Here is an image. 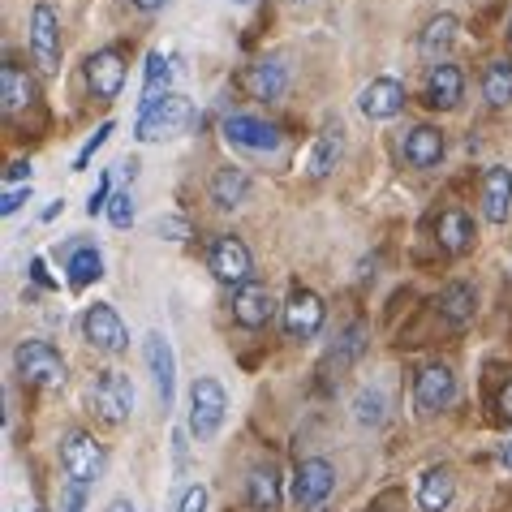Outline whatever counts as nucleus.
I'll use <instances>...</instances> for the list:
<instances>
[{"label": "nucleus", "instance_id": "f257e3e1", "mask_svg": "<svg viewBox=\"0 0 512 512\" xmlns=\"http://www.w3.org/2000/svg\"><path fill=\"white\" fill-rule=\"evenodd\" d=\"M190 125H194V104L186 95L168 91L164 99H155L151 108H138L134 138L138 142H164V138H181Z\"/></svg>", "mask_w": 512, "mask_h": 512}, {"label": "nucleus", "instance_id": "f03ea898", "mask_svg": "<svg viewBox=\"0 0 512 512\" xmlns=\"http://www.w3.org/2000/svg\"><path fill=\"white\" fill-rule=\"evenodd\" d=\"M13 366H18L22 383H31V388H44V392L65 388V379H69L65 358L56 353V345H48V340H22L18 353H13Z\"/></svg>", "mask_w": 512, "mask_h": 512}, {"label": "nucleus", "instance_id": "7ed1b4c3", "mask_svg": "<svg viewBox=\"0 0 512 512\" xmlns=\"http://www.w3.org/2000/svg\"><path fill=\"white\" fill-rule=\"evenodd\" d=\"M224 414H229V396H224L220 379H194L190 388V435L198 444L220 435L224 426Z\"/></svg>", "mask_w": 512, "mask_h": 512}, {"label": "nucleus", "instance_id": "20e7f679", "mask_svg": "<svg viewBox=\"0 0 512 512\" xmlns=\"http://www.w3.org/2000/svg\"><path fill=\"white\" fill-rule=\"evenodd\" d=\"M224 142L246 155H276L284 138L272 121L250 117V112H233V117H224Z\"/></svg>", "mask_w": 512, "mask_h": 512}, {"label": "nucleus", "instance_id": "39448f33", "mask_svg": "<svg viewBox=\"0 0 512 512\" xmlns=\"http://www.w3.org/2000/svg\"><path fill=\"white\" fill-rule=\"evenodd\" d=\"M207 267L211 276H216L220 284H229V289H241V284H250V272H254V259H250V246L233 233H224L211 241L207 250Z\"/></svg>", "mask_w": 512, "mask_h": 512}, {"label": "nucleus", "instance_id": "423d86ee", "mask_svg": "<svg viewBox=\"0 0 512 512\" xmlns=\"http://www.w3.org/2000/svg\"><path fill=\"white\" fill-rule=\"evenodd\" d=\"M104 465H108V457H104V448L95 444V435L69 431L61 439V469L69 474V482H82V487H91V482L104 474Z\"/></svg>", "mask_w": 512, "mask_h": 512}, {"label": "nucleus", "instance_id": "0eeeda50", "mask_svg": "<svg viewBox=\"0 0 512 512\" xmlns=\"http://www.w3.org/2000/svg\"><path fill=\"white\" fill-rule=\"evenodd\" d=\"M336 491V469L332 461H323V457H306V461H297L293 469V504L302 508V512H315L327 504V495Z\"/></svg>", "mask_w": 512, "mask_h": 512}, {"label": "nucleus", "instance_id": "6e6552de", "mask_svg": "<svg viewBox=\"0 0 512 512\" xmlns=\"http://www.w3.org/2000/svg\"><path fill=\"white\" fill-rule=\"evenodd\" d=\"M91 409L112 426L125 422L130 409H134V383L121 371H99L95 383H91Z\"/></svg>", "mask_w": 512, "mask_h": 512}, {"label": "nucleus", "instance_id": "1a4fd4ad", "mask_svg": "<svg viewBox=\"0 0 512 512\" xmlns=\"http://www.w3.org/2000/svg\"><path fill=\"white\" fill-rule=\"evenodd\" d=\"M323 319H327L323 297L297 284L289 293V302H284V332H289V340H315L323 332Z\"/></svg>", "mask_w": 512, "mask_h": 512}, {"label": "nucleus", "instance_id": "9d476101", "mask_svg": "<svg viewBox=\"0 0 512 512\" xmlns=\"http://www.w3.org/2000/svg\"><path fill=\"white\" fill-rule=\"evenodd\" d=\"M82 336H87V345H95L99 353H125L130 349V327L121 323V315L108 302L87 306V315H82Z\"/></svg>", "mask_w": 512, "mask_h": 512}, {"label": "nucleus", "instance_id": "9b49d317", "mask_svg": "<svg viewBox=\"0 0 512 512\" xmlns=\"http://www.w3.org/2000/svg\"><path fill=\"white\" fill-rule=\"evenodd\" d=\"M31 52H35V65L44 69V74H56L61 69V18H56L52 5H39L31 9Z\"/></svg>", "mask_w": 512, "mask_h": 512}, {"label": "nucleus", "instance_id": "f8f14e48", "mask_svg": "<svg viewBox=\"0 0 512 512\" xmlns=\"http://www.w3.org/2000/svg\"><path fill=\"white\" fill-rule=\"evenodd\" d=\"M142 358H147V371L155 379V396H160V409L168 414L177 401V358H173V345H168V336L151 332L142 340Z\"/></svg>", "mask_w": 512, "mask_h": 512}, {"label": "nucleus", "instance_id": "ddd939ff", "mask_svg": "<svg viewBox=\"0 0 512 512\" xmlns=\"http://www.w3.org/2000/svg\"><path fill=\"white\" fill-rule=\"evenodd\" d=\"M452 401H457V375H452L444 362L422 366L414 379V405L422 414H439V409H448Z\"/></svg>", "mask_w": 512, "mask_h": 512}, {"label": "nucleus", "instance_id": "4468645a", "mask_svg": "<svg viewBox=\"0 0 512 512\" xmlns=\"http://www.w3.org/2000/svg\"><path fill=\"white\" fill-rule=\"evenodd\" d=\"M87 87L95 99H117L125 91V56L121 48H99L87 56Z\"/></svg>", "mask_w": 512, "mask_h": 512}, {"label": "nucleus", "instance_id": "2eb2a0df", "mask_svg": "<svg viewBox=\"0 0 512 512\" xmlns=\"http://www.w3.org/2000/svg\"><path fill=\"white\" fill-rule=\"evenodd\" d=\"M284 87H289V69H284L280 56H263V61L241 69V91L250 99H280Z\"/></svg>", "mask_w": 512, "mask_h": 512}, {"label": "nucleus", "instance_id": "dca6fc26", "mask_svg": "<svg viewBox=\"0 0 512 512\" xmlns=\"http://www.w3.org/2000/svg\"><path fill=\"white\" fill-rule=\"evenodd\" d=\"M461 99H465V74L457 65L439 61L426 69V104L439 112H452V108H461Z\"/></svg>", "mask_w": 512, "mask_h": 512}, {"label": "nucleus", "instance_id": "f3484780", "mask_svg": "<svg viewBox=\"0 0 512 512\" xmlns=\"http://www.w3.org/2000/svg\"><path fill=\"white\" fill-rule=\"evenodd\" d=\"M358 108H362L366 121H392V117H401V108H405V87H401L396 78H375L371 87H362Z\"/></svg>", "mask_w": 512, "mask_h": 512}, {"label": "nucleus", "instance_id": "a211bd4d", "mask_svg": "<svg viewBox=\"0 0 512 512\" xmlns=\"http://www.w3.org/2000/svg\"><path fill=\"white\" fill-rule=\"evenodd\" d=\"M233 319L241 327H250V332H259L276 319V297L272 289H263V284H241L233 293Z\"/></svg>", "mask_w": 512, "mask_h": 512}, {"label": "nucleus", "instance_id": "6ab92c4d", "mask_svg": "<svg viewBox=\"0 0 512 512\" xmlns=\"http://www.w3.org/2000/svg\"><path fill=\"white\" fill-rule=\"evenodd\" d=\"M448 142H444V130H435V125H414L405 138H401V155L409 168H439V160H444Z\"/></svg>", "mask_w": 512, "mask_h": 512}, {"label": "nucleus", "instance_id": "aec40b11", "mask_svg": "<svg viewBox=\"0 0 512 512\" xmlns=\"http://www.w3.org/2000/svg\"><path fill=\"white\" fill-rule=\"evenodd\" d=\"M478 315V293H474V284H465V280H452L444 293H439V323L452 327V332H461L465 323H474Z\"/></svg>", "mask_w": 512, "mask_h": 512}, {"label": "nucleus", "instance_id": "412c9836", "mask_svg": "<svg viewBox=\"0 0 512 512\" xmlns=\"http://www.w3.org/2000/svg\"><path fill=\"white\" fill-rule=\"evenodd\" d=\"M482 216L491 224H504L512 216V168H487V177H482Z\"/></svg>", "mask_w": 512, "mask_h": 512}, {"label": "nucleus", "instance_id": "4be33fe9", "mask_svg": "<svg viewBox=\"0 0 512 512\" xmlns=\"http://www.w3.org/2000/svg\"><path fill=\"white\" fill-rule=\"evenodd\" d=\"M250 173L246 168H237V164H224L211 173V203H216L220 211H237L241 203L250 198Z\"/></svg>", "mask_w": 512, "mask_h": 512}, {"label": "nucleus", "instance_id": "5701e85b", "mask_svg": "<svg viewBox=\"0 0 512 512\" xmlns=\"http://www.w3.org/2000/svg\"><path fill=\"white\" fill-rule=\"evenodd\" d=\"M452 495H457V478H452L448 465L422 469V478H418V508L422 512H444L452 504Z\"/></svg>", "mask_w": 512, "mask_h": 512}, {"label": "nucleus", "instance_id": "b1692460", "mask_svg": "<svg viewBox=\"0 0 512 512\" xmlns=\"http://www.w3.org/2000/svg\"><path fill=\"white\" fill-rule=\"evenodd\" d=\"M35 78L26 74L22 65H13V61H5V69H0V108L9 112H22V108H31L35 104Z\"/></svg>", "mask_w": 512, "mask_h": 512}, {"label": "nucleus", "instance_id": "393cba45", "mask_svg": "<svg viewBox=\"0 0 512 512\" xmlns=\"http://www.w3.org/2000/svg\"><path fill=\"white\" fill-rule=\"evenodd\" d=\"M435 237H439V250H448L452 259H457V254L474 246V220H469L461 207H448L444 216L435 220Z\"/></svg>", "mask_w": 512, "mask_h": 512}, {"label": "nucleus", "instance_id": "a878e982", "mask_svg": "<svg viewBox=\"0 0 512 512\" xmlns=\"http://www.w3.org/2000/svg\"><path fill=\"white\" fill-rule=\"evenodd\" d=\"M340 151H345V130H340V125H327V130L315 138L310 155H306V173L315 181H323L340 164Z\"/></svg>", "mask_w": 512, "mask_h": 512}, {"label": "nucleus", "instance_id": "bb28decb", "mask_svg": "<svg viewBox=\"0 0 512 512\" xmlns=\"http://www.w3.org/2000/svg\"><path fill=\"white\" fill-rule=\"evenodd\" d=\"M246 500L254 512H280V474L276 465H254L246 478Z\"/></svg>", "mask_w": 512, "mask_h": 512}, {"label": "nucleus", "instance_id": "cd10ccee", "mask_svg": "<svg viewBox=\"0 0 512 512\" xmlns=\"http://www.w3.org/2000/svg\"><path fill=\"white\" fill-rule=\"evenodd\" d=\"M457 31H461V22L452 18V13H439V18H431V22H426V31H422V39H418L422 56L444 61V56L452 52V44H457Z\"/></svg>", "mask_w": 512, "mask_h": 512}, {"label": "nucleus", "instance_id": "c85d7f7f", "mask_svg": "<svg viewBox=\"0 0 512 512\" xmlns=\"http://www.w3.org/2000/svg\"><path fill=\"white\" fill-rule=\"evenodd\" d=\"M168 87H173V61L164 52H151L147 56V74H142V99L138 108H151L155 99H164Z\"/></svg>", "mask_w": 512, "mask_h": 512}, {"label": "nucleus", "instance_id": "c756f323", "mask_svg": "<svg viewBox=\"0 0 512 512\" xmlns=\"http://www.w3.org/2000/svg\"><path fill=\"white\" fill-rule=\"evenodd\" d=\"M65 272H69V289H91V284L104 276V259H99L95 246H74L69 250Z\"/></svg>", "mask_w": 512, "mask_h": 512}, {"label": "nucleus", "instance_id": "7c9ffc66", "mask_svg": "<svg viewBox=\"0 0 512 512\" xmlns=\"http://www.w3.org/2000/svg\"><path fill=\"white\" fill-rule=\"evenodd\" d=\"M482 95L491 108H508L512 104V61H491L482 74Z\"/></svg>", "mask_w": 512, "mask_h": 512}, {"label": "nucleus", "instance_id": "2f4dec72", "mask_svg": "<svg viewBox=\"0 0 512 512\" xmlns=\"http://www.w3.org/2000/svg\"><path fill=\"white\" fill-rule=\"evenodd\" d=\"M353 418H358V426H383V418H388V396L383 392H358V401H353Z\"/></svg>", "mask_w": 512, "mask_h": 512}, {"label": "nucleus", "instance_id": "473e14b6", "mask_svg": "<svg viewBox=\"0 0 512 512\" xmlns=\"http://www.w3.org/2000/svg\"><path fill=\"white\" fill-rule=\"evenodd\" d=\"M112 130H117V125H112V121H99V130L87 138V142H82V147H78V155H74V173H82V168H87L91 160H95V151L99 147H104V142H108V134Z\"/></svg>", "mask_w": 512, "mask_h": 512}, {"label": "nucleus", "instance_id": "72a5a7b5", "mask_svg": "<svg viewBox=\"0 0 512 512\" xmlns=\"http://www.w3.org/2000/svg\"><path fill=\"white\" fill-rule=\"evenodd\" d=\"M108 220H112V229H130V224H134V198L130 194H112Z\"/></svg>", "mask_w": 512, "mask_h": 512}, {"label": "nucleus", "instance_id": "f704fd0d", "mask_svg": "<svg viewBox=\"0 0 512 512\" xmlns=\"http://www.w3.org/2000/svg\"><path fill=\"white\" fill-rule=\"evenodd\" d=\"M155 233L168 237V241H186L190 237V220L186 216H160L155 220Z\"/></svg>", "mask_w": 512, "mask_h": 512}, {"label": "nucleus", "instance_id": "c9c22d12", "mask_svg": "<svg viewBox=\"0 0 512 512\" xmlns=\"http://www.w3.org/2000/svg\"><path fill=\"white\" fill-rule=\"evenodd\" d=\"M108 203H112V181H108V173L99 177V186L91 190V198H87V216H99V211H108Z\"/></svg>", "mask_w": 512, "mask_h": 512}, {"label": "nucleus", "instance_id": "e433bc0d", "mask_svg": "<svg viewBox=\"0 0 512 512\" xmlns=\"http://www.w3.org/2000/svg\"><path fill=\"white\" fill-rule=\"evenodd\" d=\"M22 203H31V186H9V190H5V203H0V211H5V216H18Z\"/></svg>", "mask_w": 512, "mask_h": 512}, {"label": "nucleus", "instance_id": "4c0bfd02", "mask_svg": "<svg viewBox=\"0 0 512 512\" xmlns=\"http://www.w3.org/2000/svg\"><path fill=\"white\" fill-rule=\"evenodd\" d=\"M177 512H207V487H203V482H198V487H190L186 495H181Z\"/></svg>", "mask_w": 512, "mask_h": 512}, {"label": "nucleus", "instance_id": "58836bf2", "mask_svg": "<svg viewBox=\"0 0 512 512\" xmlns=\"http://www.w3.org/2000/svg\"><path fill=\"white\" fill-rule=\"evenodd\" d=\"M87 487H82V482H69V491H65V512H82V504H87V495H82Z\"/></svg>", "mask_w": 512, "mask_h": 512}, {"label": "nucleus", "instance_id": "ea45409f", "mask_svg": "<svg viewBox=\"0 0 512 512\" xmlns=\"http://www.w3.org/2000/svg\"><path fill=\"white\" fill-rule=\"evenodd\" d=\"M5 177H9V186H18V181H26V186H31V164H26V160H13Z\"/></svg>", "mask_w": 512, "mask_h": 512}, {"label": "nucleus", "instance_id": "a19ab883", "mask_svg": "<svg viewBox=\"0 0 512 512\" xmlns=\"http://www.w3.org/2000/svg\"><path fill=\"white\" fill-rule=\"evenodd\" d=\"M495 409H500V418H508V422H512V379L500 388V396H495Z\"/></svg>", "mask_w": 512, "mask_h": 512}, {"label": "nucleus", "instance_id": "79ce46f5", "mask_svg": "<svg viewBox=\"0 0 512 512\" xmlns=\"http://www.w3.org/2000/svg\"><path fill=\"white\" fill-rule=\"evenodd\" d=\"M31 280L44 284V289H52V284H56V280L48 276V263H44V259H31Z\"/></svg>", "mask_w": 512, "mask_h": 512}, {"label": "nucleus", "instance_id": "37998d69", "mask_svg": "<svg viewBox=\"0 0 512 512\" xmlns=\"http://www.w3.org/2000/svg\"><path fill=\"white\" fill-rule=\"evenodd\" d=\"M130 5H134V9H142V13H155V9H164L168 0H130Z\"/></svg>", "mask_w": 512, "mask_h": 512}, {"label": "nucleus", "instance_id": "c03bdc74", "mask_svg": "<svg viewBox=\"0 0 512 512\" xmlns=\"http://www.w3.org/2000/svg\"><path fill=\"white\" fill-rule=\"evenodd\" d=\"M500 461H504V465H508V469H512V435H508V444H504V448H500Z\"/></svg>", "mask_w": 512, "mask_h": 512}, {"label": "nucleus", "instance_id": "a18cd8bd", "mask_svg": "<svg viewBox=\"0 0 512 512\" xmlns=\"http://www.w3.org/2000/svg\"><path fill=\"white\" fill-rule=\"evenodd\" d=\"M108 512H134V508L125 504V500H112V504H108Z\"/></svg>", "mask_w": 512, "mask_h": 512}, {"label": "nucleus", "instance_id": "49530a36", "mask_svg": "<svg viewBox=\"0 0 512 512\" xmlns=\"http://www.w3.org/2000/svg\"><path fill=\"white\" fill-rule=\"evenodd\" d=\"M233 5H250V0H233Z\"/></svg>", "mask_w": 512, "mask_h": 512}, {"label": "nucleus", "instance_id": "de8ad7c7", "mask_svg": "<svg viewBox=\"0 0 512 512\" xmlns=\"http://www.w3.org/2000/svg\"><path fill=\"white\" fill-rule=\"evenodd\" d=\"M508 39H512V22H508Z\"/></svg>", "mask_w": 512, "mask_h": 512}]
</instances>
